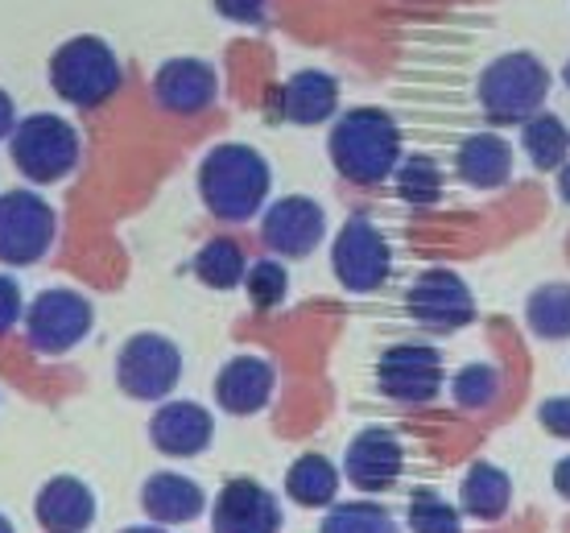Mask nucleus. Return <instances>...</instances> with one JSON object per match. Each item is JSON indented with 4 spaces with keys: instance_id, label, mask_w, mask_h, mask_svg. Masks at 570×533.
Here are the masks:
<instances>
[{
    "instance_id": "2f4dec72",
    "label": "nucleus",
    "mask_w": 570,
    "mask_h": 533,
    "mask_svg": "<svg viewBox=\"0 0 570 533\" xmlns=\"http://www.w3.org/2000/svg\"><path fill=\"white\" fill-rule=\"evenodd\" d=\"M26 315V294L9 274H0V335L13 332L17 318Z\"/></svg>"
},
{
    "instance_id": "2eb2a0df",
    "label": "nucleus",
    "mask_w": 570,
    "mask_h": 533,
    "mask_svg": "<svg viewBox=\"0 0 570 533\" xmlns=\"http://www.w3.org/2000/svg\"><path fill=\"white\" fill-rule=\"evenodd\" d=\"M401 443L397 434L385 431V426H368L360 431L352 443H347V455H343V472L356 484L360 492H389L401 480Z\"/></svg>"
},
{
    "instance_id": "7ed1b4c3",
    "label": "nucleus",
    "mask_w": 570,
    "mask_h": 533,
    "mask_svg": "<svg viewBox=\"0 0 570 533\" xmlns=\"http://www.w3.org/2000/svg\"><path fill=\"white\" fill-rule=\"evenodd\" d=\"M120 83H125L120 58L96 33H79V38L62 42L50 55V87H55V96L62 103L100 108L120 91Z\"/></svg>"
},
{
    "instance_id": "e433bc0d",
    "label": "nucleus",
    "mask_w": 570,
    "mask_h": 533,
    "mask_svg": "<svg viewBox=\"0 0 570 533\" xmlns=\"http://www.w3.org/2000/svg\"><path fill=\"white\" fill-rule=\"evenodd\" d=\"M558 195L562 203H570V161H562V170H558Z\"/></svg>"
},
{
    "instance_id": "b1692460",
    "label": "nucleus",
    "mask_w": 570,
    "mask_h": 533,
    "mask_svg": "<svg viewBox=\"0 0 570 533\" xmlns=\"http://www.w3.org/2000/svg\"><path fill=\"white\" fill-rule=\"evenodd\" d=\"M525 323L538 339H570V286L567 282H550L538 286L525 298Z\"/></svg>"
},
{
    "instance_id": "58836bf2",
    "label": "nucleus",
    "mask_w": 570,
    "mask_h": 533,
    "mask_svg": "<svg viewBox=\"0 0 570 533\" xmlns=\"http://www.w3.org/2000/svg\"><path fill=\"white\" fill-rule=\"evenodd\" d=\"M0 533H17V530H13V521L4 517V513H0Z\"/></svg>"
},
{
    "instance_id": "7c9ffc66",
    "label": "nucleus",
    "mask_w": 570,
    "mask_h": 533,
    "mask_svg": "<svg viewBox=\"0 0 570 533\" xmlns=\"http://www.w3.org/2000/svg\"><path fill=\"white\" fill-rule=\"evenodd\" d=\"M497 389H500V376L492 364H468L451 381V393H455V402L463 409H484V405H492L497 402Z\"/></svg>"
},
{
    "instance_id": "473e14b6",
    "label": "nucleus",
    "mask_w": 570,
    "mask_h": 533,
    "mask_svg": "<svg viewBox=\"0 0 570 533\" xmlns=\"http://www.w3.org/2000/svg\"><path fill=\"white\" fill-rule=\"evenodd\" d=\"M215 13L236 21V26H261L269 13V0H215Z\"/></svg>"
},
{
    "instance_id": "39448f33",
    "label": "nucleus",
    "mask_w": 570,
    "mask_h": 533,
    "mask_svg": "<svg viewBox=\"0 0 570 533\" xmlns=\"http://www.w3.org/2000/svg\"><path fill=\"white\" fill-rule=\"evenodd\" d=\"M9 154L29 182L50 187L79 166V129L58 112H33L26 120H17L13 137H9Z\"/></svg>"
},
{
    "instance_id": "72a5a7b5",
    "label": "nucleus",
    "mask_w": 570,
    "mask_h": 533,
    "mask_svg": "<svg viewBox=\"0 0 570 533\" xmlns=\"http://www.w3.org/2000/svg\"><path fill=\"white\" fill-rule=\"evenodd\" d=\"M538 422H542L554 438H570V397H550V402H542Z\"/></svg>"
},
{
    "instance_id": "a211bd4d",
    "label": "nucleus",
    "mask_w": 570,
    "mask_h": 533,
    "mask_svg": "<svg viewBox=\"0 0 570 533\" xmlns=\"http://www.w3.org/2000/svg\"><path fill=\"white\" fill-rule=\"evenodd\" d=\"M33 517L46 533H87L96 521V492L75 476L46 480L33 501Z\"/></svg>"
},
{
    "instance_id": "4be33fe9",
    "label": "nucleus",
    "mask_w": 570,
    "mask_h": 533,
    "mask_svg": "<svg viewBox=\"0 0 570 533\" xmlns=\"http://www.w3.org/2000/svg\"><path fill=\"white\" fill-rule=\"evenodd\" d=\"M509 501H513V480L497 463H475L459 484V505L475 521H500L509 513Z\"/></svg>"
},
{
    "instance_id": "f704fd0d",
    "label": "nucleus",
    "mask_w": 570,
    "mask_h": 533,
    "mask_svg": "<svg viewBox=\"0 0 570 533\" xmlns=\"http://www.w3.org/2000/svg\"><path fill=\"white\" fill-rule=\"evenodd\" d=\"M13 129H17V103H13V96L0 87V141H9Z\"/></svg>"
},
{
    "instance_id": "4468645a",
    "label": "nucleus",
    "mask_w": 570,
    "mask_h": 533,
    "mask_svg": "<svg viewBox=\"0 0 570 533\" xmlns=\"http://www.w3.org/2000/svg\"><path fill=\"white\" fill-rule=\"evenodd\" d=\"M219 96V75L203 58H170L154 75V100L174 116L207 112Z\"/></svg>"
},
{
    "instance_id": "412c9836",
    "label": "nucleus",
    "mask_w": 570,
    "mask_h": 533,
    "mask_svg": "<svg viewBox=\"0 0 570 533\" xmlns=\"http://www.w3.org/2000/svg\"><path fill=\"white\" fill-rule=\"evenodd\" d=\"M141 505L157 525H186L207 509V496L195 480L178 476V472H157L145 480Z\"/></svg>"
},
{
    "instance_id": "ddd939ff",
    "label": "nucleus",
    "mask_w": 570,
    "mask_h": 533,
    "mask_svg": "<svg viewBox=\"0 0 570 533\" xmlns=\"http://www.w3.org/2000/svg\"><path fill=\"white\" fill-rule=\"evenodd\" d=\"M282 505L257 480H228L212 505V533H277Z\"/></svg>"
},
{
    "instance_id": "9b49d317",
    "label": "nucleus",
    "mask_w": 570,
    "mask_h": 533,
    "mask_svg": "<svg viewBox=\"0 0 570 533\" xmlns=\"http://www.w3.org/2000/svg\"><path fill=\"white\" fill-rule=\"evenodd\" d=\"M405 310L430 332H459L475 318V298H471V286L459 274L426 269V274L414 277V286L405 294Z\"/></svg>"
},
{
    "instance_id": "4c0bfd02",
    "label": "nucleus",
    "mask_w": 570,
    "mask_h": 533,
    "mask_svg": "<svg viewBox=\"0 0 570 533\" xmlns=\"http://www.w3.org/2000/svg\"><path fill=\"white\" fill-rule=\"evenodd\" d=\"M120 533H166L161 525H132V530H120Z\"/></svg>"
},
{
    "instance_id": "c9c22d12",
    "label": "nucleus",
    "mask_w": 570,
    "mask_h": 533,
    "mask_svg": "<svg viewBox=\"0 0 570 533\" xmlns=\"http://www.w3.org/2000/svg\"><path fill=\"white\" fill-rule=\"evenodd\" d=\"M554 492L562 496V501H570V460L554 463Z\"/></svg>"
},
{
    "instance_id": "ea45409f",
    "label": "nucleus",
    "mask_w": 570,
    "mask_h": 533,
    "mask_svg": "<svg viewBox=\"0 0 570 533\" xmlns=\"http://www.w3.org/2000/svg\"><path fill=\"white\" fill-rule=\"evenodd\" d=\"M562 83L570 87V58H567V67H562Z\"/></svg>"
},
{
    "instance_id": "1a4fd4ad",
    "label": "nucleus",
    "mask_w": 570,
    "mask_h": 533,
    "mask_svg": "<svg viewBox=\"0 0 570 533\" xmlns=\"http://www.w3.org/2000/svg\"><path fill=\"white\" fill-rule=\"evenodd\" d=\"M331 269L340 277V286L352 289V294L381 289L393 274V253H389L385 231L376 228L368 216H352L331 245Z\"/></svg>"
},
{
    "instance_id": "f03ea898",
    "label": "nucleus",
    "mask_w": 570,
    "mask_h": 533,
    "mask_svg": "<svg viewBox=\"0 0 570 533\" xmlns=\"http://www.w3.org/2000/svg\"><path fill=\"white\" fill-rule=\"evenodd\" d=\"M327 154L335 170L356 182V187H376L401 161V129L385 108H352L335 120L327 137Z\"/></svg>"
},
{
    "instance_id": "9d476101",
    "label": "nucleus",
    "mask_w": 570,
    "mask_h": 533,
    "mask_svg": "<svg viewBox=\"0 0 570 533\" xmlns=\"http://www.w3.org/2000/svg\"><path fill=\"white\" fill-rule=\"evenodd\" d=\"M376 389L405 405H426L442 389V352L430 344H393L376 361Z\"/></svg>"
},
{
    "instance_id": "bb28decb",
    "label": "nucleus",
    "mask_w": 570,
    "mask_h": 533,
    "mask_svg": "<svg viewBox=\"0 0 570 533\" xmlns=\"http://www.w3.org/2000/svg\"><path fill=\"white\" fill-rule=\"evenodd\" d=\"M393 178H397V195L414 207H434L442 199V170L430 154H405Z\"/></svg>"
},
{
    "instance_id": "0eeeda50",
    "label": "nucleus",
    "mask_w": 570,
    "mask_h": 533,
    "mask_svg": "<svg viewBox=\"0 0 570 533\" xmlns=\"http://www.w3.org/2000/svg\"><path fill=\"white\" fill-rule=\"evenodd\" d=\"M178 381H183V352L166 335L141 332L116 352V385L132 402H161Z\"/></svg>"
},
{
    "instance_id": "423d86ee",
    "label": "nucleus",
    "mask_w": 570,
    "mask_h": 533,
    "mask_svg": "<svg viewBox=\"0 0 570 533\" xmlns=\"http://www.w3.org/2000/svg\"><path fill=\"white\" fill-rule=\"evenodd\" d=\"M58 236L55 207L38 190H4L0 195V265H38Z\"/></svg>"
},
{
    "instance_id": "f8f14e48",
    "label": "nucleus",
    "mask_w": 570,
    "mask_h": 533,
    "mask_svg": "<svg viewBox=\"0 0 570 533\" xmlns=\"http://www.w3.org/2000/svg\"><path fill=\"white\" fill-rule=\"evenodd\" d=\"M327 236V216L323 207L306 195H285V199L269 203V211L261 219V240L277 253V257H311L314 248Z\"/></svg>"
},
{
    "instance_id": "393cba45",
    "label": "nucleus",
    "mask_w": 570,
    "mask_h": 533,
    "mask_svg": "<svg viewBox=\"0 0 570 533\" xmlns=\"http://www.w3.org/2000/svg\"><path fill=\"white\" fill-rule=\"evenodd\" d=\"M248 274V260H244V248L232 240V236H215L199 248L195 257V277L212 289H236Z\"/></svg>"
},
{
    "instance_id": "aec40b11",
    "label": "nucleus",
    "mask_w": 570,
    "mask_h": 533,
    "mask_svg": "<svg viewBox=\"0 0 570 533\" xmlns=\"http://www.w3.org/2000/svg\"><path fill=\"white\" fill-rule=\"evenodd\" d=\"M459 178L475 190H497L513 178V145L497 132H471L455 149Z\"/></svg>"
},
{
    "instance_id": "dca6fc26",
    "label": "nucleus",
    "mask_w": 570,
    "mask_h": 533,
    "mask_svg": "<svg viewBox=\"0 0 570 533\" xmlns=\"http://www.w3.org/2000/svg\"><path fill=\"white\" fill-rule=\"evenodd\" d=\"M215 438V418L199 402H170L149 418V443L170 460L203 455Z\"/></svg>"
},
{
    "instance_id": "6e6552de",
    "label": "nucleus",
    "mask_w": 570,
    "mask_h": 533,
    "mask_svg": "<svg viewBox=\"0 0 570 533\" xmlns=\"http://www.w3.org/2000/svg\"><path fill=\"white\" fill-rule=\"evenodd\" d=\"M96 310L79 289H42L26 310L29 347L42 356H67L91 335Z\"/></svg>"
},
{
    "instance_id": "5701e85b",
    "label": "nucleus",
    "mask_w": 570,
    "mask_h": 533,
    "mask_svg": "<svg viewBox=\"0 0 570 533\" xmlns=\"http://www.w3.org/2000/svg\"><path fill=\"white\" fill-rule=\"evenodd\" d=\"M285 492L289 501H298L302 509H327L340 492V467L327 455H298L285 472Z\"/></svg>"
},
{
    "instance_id": "f257e3e1",
    "label": "nucleus",
    "mask_w": 570,
    "mask_h": 533,
    "mask_svg": "<svg viewBox=\"0 0 570 533\" xmlns=\"http://www.w3.org/2000/svg\"><path fill=\"white\" fill-rule=\"evenodd\" d=\"M273 187L269 161L253 145L228 141L215 145L199 166V195L207 211L224 224H244L265 207Z\"/></svg>"
},
{
    "instance_id": "6ab92c4d",
    "label": "nucleus",
    "mask_w": 570,
    "mask_h": 533,
    "mask_svg": "<svg viewBox=\"0 0 570 533\" xmlns=\"http://www.w3.org/2000/svg\"><path fill=\"white\" fill-rule=\"evenodd\" d=\"M273 100H277V112H282L289 125L311 129V125H323V120L335 116V108H340V79L311 67V71L289 75Z\"/></svg>"
},
{
    "instance_id": "20e7f679",
    "label": "nucleus",
    "mask_w": 570,
    "mask_h": 533,
    "mask_svg": "<svg viewBox=\"0 0 570 533\" xmlns=\"http://www.w3.org/2000/svg\"><path fill=\"white\" fill-rule=\"evenodd\" d=\"M475 91H480V103H484L492 125H525L546 103L550 71L538 55L513 50V55H500L488 62Z\"/></svg>"
},
{
    "instance_id": "c85d7f7f",
    "label": "nucleus",
    "mask_w": 570,
    "mask_h": 533,
    "mask_svg": "<svg viewBox=\"0 0 570 533\" xmlns=\"http://www.w3.org/2000/svg\"><path fill=\"white\" fill-rule=\"evenodd\" d=\"M405 521H410V530L414 533H463L459 509L446 505L439 492H430V488H417L414 496H410V513H405Z\"/></svg>"
},
{
    "instance_id": "a878e982",
    "label": "nucleus",
    "mask_w": 570,
    "mask_h": 533,
    "mask_svg": "<svg viewBox=\"0 0 570 533\" xmlns=\"http://www.w3.org/2000/svg\"><path fill=\"white\" fill-rule=\"evenodd\" d=\"M521 145H525L529 161L538 170H562L570 149V132L554 112H538L533 120L521 125Z\"/></svg>"
},
{
    "instance_id": "c756f323",
    "label": "nucleus",
    "mask_w": 570,
    "mask_h": 533,
    "mask_svg": "<svg viewBox=\"0 0 570 533\" xmlns=\"http://www.w3.org/2000/svg\"><path fill=\"white\" fill-rule=\"evenodd\" d=\"M244 289H248V298H253V306H261V310H273V306L285 303V289H289V274H285L282 260H253L248 265V274H244Z\"/></svg>"
},
{
    "instance_id": "f3484780",
    "label": "nucleus",
    "mask_w": 570,
    "mask_h": 533,
    "mask_svg": "<svg viewBox=\"0 0 570 533\" xmlns=\"http://www.w3.org/2000/svg\"><path fill=\"white\" fill-rule=\"evenodd\" d=\"M273 381H277V373L265 356H236L215 376V402L236 418L261 414L273 397Z\"/></svg>"
},
{
    "instance_id": "cd10ccee",
    "label": "nucleus",
    "mask_w": 570,
    "mask_h": 533,
    "mask_svg": "<svg viewBox=\"0 0 570 533\" xmlns=\"http://www.w3.org/2000/svg\"><path fill=\"white\" fill-rule=\"evenodd\" d=\"M318 533H401V525L389 509L372 505V501H347V505L331 509Z\"/></svg>"
}]
</instances>
